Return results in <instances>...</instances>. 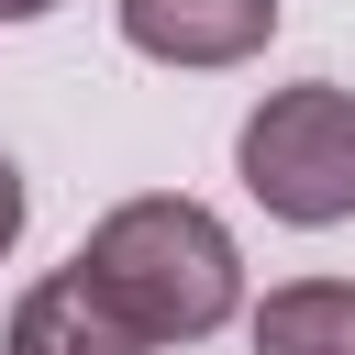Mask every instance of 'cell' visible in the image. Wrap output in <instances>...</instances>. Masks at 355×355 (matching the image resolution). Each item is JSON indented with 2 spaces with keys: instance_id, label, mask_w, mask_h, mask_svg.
I'll return each mask as SVG.
<instances>
[{
  "instance_id": "6da1fadb",
  "label": "cell",
  "mask_w": 355,
  "mask_h": 355,
  "mask_svg": "<svg viewBox=\"0 0 355 355\" xmlns=\"http://www.w3.org/2000/svg\"><path fill=\"white\" fill-rule=\"evenodd\" d=\"M78 277L133 322V344H200L244 311V255H233L222 211H200L178 189H144V200L100 211L89 244H78Z\"/></svg>"
},
{
  "instance_id": "7a4b0ae2",
  "label": "cell",
  "mask_w": 355,
  "mask_h": 355,
  "mask_svg": "<svg viewBox=\"0 0 355 355\" xmlns=\"http://www.w3.org/2000/svg\"><path fill=\"white\" fill-rule=\"evenodd\" d=\"M233 166H244V200L288 233L355 222V89H333V78L266 89L233 133Z\"/></svg>"
},
{
  "instance_id": "3957f363",
  "label": "cell",
  "mask_w": 355,
  "mask_h": 355,
  "mask_svg": "<svg viewBox=\"0 0 355 355\" xmlns=\"http://www.w3.org/2000/svg\"><path fill=\"white\" fill-rule=\"evenodd\" d=\"M277 0H122V44L155 67H244L266 55Z\"/></svg>"
},
{
  "instance_id": "277c9868",
  "label": "cell",
  "mask_w": 355,
  "mask_h": 355,
  "mask_svg": "<svg viewBox=\"0 0 355 355\" xmlns=\"http://www.w3.org/2000/svg\"><path fill=\"white\" fill-rule=\"evenodd\" d=\"M0 355H144V344H133V322H122L78 266H55V277H33V288L11 300Z\"/></svg>"
},
{
  "instance_id": "5b68a950",
  "label": "cell",
  "mask_w": 355,
  "mask_h": 355,
  "mask_svg": "<svg viewBox=\"0 0 355 355\" xmlns=\"http://www.w3.org/2000/svg\"><path fill=\"white\" fill-rule=\"evenodd\" d=\"M255 355H355V277H288L244 322Z\"/></svg>"
},
{
  "instance_id": "8992f818",
  "label": "cell",
  "mask_w": 355,
  "mask_h": 355,
  "mask_svg": "<svg viewBox=\"0 0 355 355\" xmlns=\"http://www.w3.org/2000/svg\"><path fill=\"white\" fill-rule=\"evenodd\" d=\"M11 244H22V166L0 155V255H11Z\"/></svg>"
},
{
  "instance_id": "52a82bcc",
  "label": "cell",
  "mask_w": 355,
  "mask_h": 355,
  "mask_svg": "<svg viewBox=\"0 0 355 355\" xmlns=\"http://www.w3.org/2000/svg\"><path fill=\"white\" fill-rule=\"evenodd\" d=\"M44 11H55V0H0V22H44Z\"/></svg>"
}]
</instances>
